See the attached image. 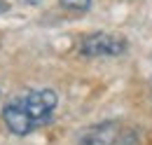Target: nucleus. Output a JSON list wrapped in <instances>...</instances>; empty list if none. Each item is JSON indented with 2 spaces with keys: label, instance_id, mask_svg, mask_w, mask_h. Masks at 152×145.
I'll return each instance as SVG.
<instances>
[{
  "label": "nucleus",
  "instance_id": "4",
  "mask_svg": "<svg viewBox=\"0 0 152 145\" xmlns=\"http://www.w3.org/2000/svg\"><path fill=\"white\" fill-rule=\"evenodd\" d=\"M61 5L66 10H73V12H84V10H89L91 0H61Z\"/></svg>",
  "mask_w": 152,
  "mask_h": 145
},
{
  "label": "nucleus",
  "instance_id": "3",
  "mask_svg": "<svg viewBox=\"0 0 152 145\" xmlns=\"http://www.w3.org/2000/svg\"><path fill=\"white\" fill-rule=\"evenodd\" d=\"M119 136V129L115 122H105V124H96L89 127L82 136L77 145H115Z\"/></svg>",
  "mask_w": 152,
  "mask_h": 145
},
{
  "label": "nucleus",
  "instance_id": "5",
  "mask_svg": "<svg viewBox=\"0 0 152 145\" xmlns=\"http://www.w3.org/2000/svg\"><path fill=\"white\" fill-rule=\"evenodd\" d=\"M26 2H28V5H38L40 0H26Z\"/></svg>",
  "mask_w": 152,
  "mask_h": 145
},
{
  "label": "nucleus",
  "instance_id": "2",
  "mask_svg": "<svg viewBox=\"0 0 152 145\" xmlns=\"http://www.w3.org/2000/svg\"><path fill=\"white\" fill-rule=\"evenodd\" d=\"M80 52L84 56H119L126 52V40L110 33H94L82 40Z\"/></svg>",
  "mask_w": 152,
  "mask_h": 145
},
{
  "label": "nucleus",
  "instance_id": "1",
  "mask_svg": "<svg viewBox=\"0 0 152 145\" xmlns=\"http://www.w3.org/2000/svg\"><path fill=\"white\" fill-rule=\"evenodd\" d=\"M58 98L52 89H35L28 91L23 96L12 98L5 110H2V119L7 129L17 136H26L33 129L42 127L45 122L52 119V112L56 108Z\"/></svg>",
  "mask_w": 152,
  "mask_h": 145
}]
</instances>
